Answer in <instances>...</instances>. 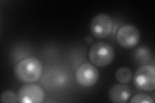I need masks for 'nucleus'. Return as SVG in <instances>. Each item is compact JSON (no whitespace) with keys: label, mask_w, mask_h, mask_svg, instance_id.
Returning a JSON list of instances; mask_svg holds the SVG:
<instances>
[{"label":"nucleus","mask_w":155,"mask_h":103,"mask_svg":"<svg viewBox=\"0 0 155 103\" xmlns=\"http://www.w3.org/2000/svg\"><path fill=\"white\" fill-rule=\"evenodd\" d=\"M132 72L129 68L122 67L120 68L115 73V77L116 80L123 85L129 83L132 79Z\"/></svg>","instance_id":"9"},{"label":"nucleus","mask_w":155,"mask_h":103,"mask_svg":"<svg viewBox=\"0 0 155 103\" xmlns=\"http://www.w3.org/2000/svg\"><path fill=\"white\" fill-rule=\"evenodd\" d=\"M113 28V19L106 14L95 16L90 23V31L94 37L104 39L109 36Z\"/></svg>","instance_id":"4"},{"label":"nucleus","mask_w":155,"mask_h":103,"mask_svg":"<svg viewBox=\"0 0 155 103\" xmlns=\"http://www.w3.org/2000/svg\"><path fill=\"white\" fill-rule=\"evenodd\" d=\"M0 100L3 103H16L19 102V97L13 91L6 90L2 93Z\"/></svg>","instance_id":"10"},{"label":"nucleus","mask_w":155,"mask_h":103,"mask_svg":"<svg viewBox=\"0 0 155 103\" xmlns=\"http://www.w3.org/2000/svg\"><path fill=\"white\" fill-rule=\"evenodd\" d=\"M19 102L41 103L45 99V92L38 85L28 84L23 86L18 92Z\"/></svg>","instance_id":"7"},{"label":"nucleus","mask_w":155,"mask_h":103,"mask_svg":"<svg viewBox=\"0 0 155 103\" xmlns=\"http://www.w3.org/2000/svg\"><path fill=\"white\" fill-rule=\"evenodd\" d=\"M131 95L130 88L125 85H116L110 88L109 91V99L115 103L127 102Z\"/></svg>","instance_id":"8"},{"label":"nucleus","mask_w":155,"mask_h":103,"mask_svg":"<svg viewBox=\"0 0 155 103\" xmlns=\"http://www.w3.org/2000/svg\"><path fill=\"white\" fill-rule=\"evenodd\" d=\"M76 79L79 85L84 87L94 85L99 78L98 69L92 64L85 63L76 70Z\"/></svg>","instance_id":"6"},{"label":"nucleus","mask_w":155,"mask_h":103,"mask_svg":"<svg viewBox=\"0 0 155 103\" xmlns=\"http://www.w3.org/2000/svg\"><path fill=\"white\" fill-rule=\"evenodd\" d=\"M133 81L135 86L142 91L151 92L155 88V68L148 65L140 67L136 71Z\"/></svg>","instance_id":"3"},{"label":"nucleus","mask_w":155,"mask_h":103,"mask_svg":"<svg viewBox=\"0 0 155 103\" xmlns=\"http://www.w3.org/2000/svg\"><path fill=\"white\" fill-rule=\"evenodd\" d=\"M14 71L18 81L24 83H32L40 79L43 65L35 57H27L19 61L14 67Z\"/></svg>","instance_id":"1"},{"label":"nucleus","mask_w":155,"mask_h":103,"mask_svg":"<svg viewBox=\"0 0 155 103\" xmlns=\"http://www.w3.org/2000/svg\"><path fill=\"white\" fill-rule=\"evenodd\" d=\"M130 103H154L151 96L145 94H138L135 95L130 100Z\"/></svg>","instance_id":"11"},{"label":"nucleus","mask_w":155,"mask_h":103,"mask_svg":"<svg viewBox=\"0 0 155 103\" xmlns=\"http://www.w3.org/2000/svg\"><path fill=\"white\" fill-rule=\"evenodd\" d=\"M140 34L137 27L133 24H125L121 27L116 34V41L124 48H133L140 41Z\"/></svg>","instance_id":"5"},{"label":"nucleus","mask_w":155,"mask_h":103,"mask_svg":"<svg viewBox=\"0 0 155 103\" xmlns=\"http://www.w3.org/2000/svg\"><path fill=\"white\" fill-rule=\"evenodd\" d=\"M114 51L110 44L99 41L94 43L89 52L90 61L98 67L106 66L112 63Z\"/></svg>","instance_id":"2"}]
</instances>
